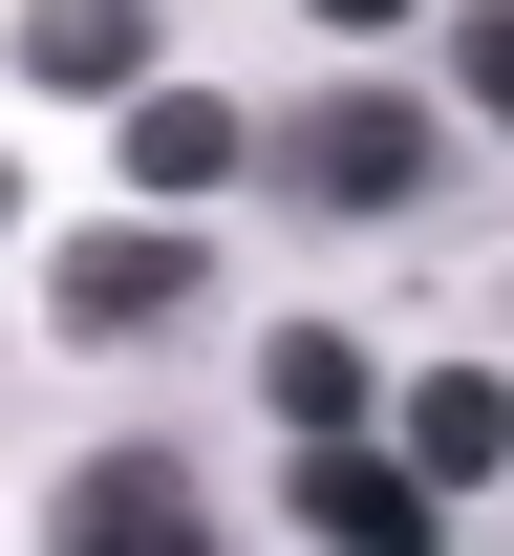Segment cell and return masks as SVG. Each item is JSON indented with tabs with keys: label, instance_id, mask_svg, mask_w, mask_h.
Instances as JSON below:
<instances>
[{
	"label": "cell",
	"instance_id": "1",
	"mask_svg": "<svg viewBox=\"0 0 514 556\" xmlns=\"http://www.w3.org/2000/svg\"><path fill=\"white\" fill-rule=\"evenodd\" d=\"M193 300H215V236H193V214H108V236L43 257V321H65V343H150V321H193Z\"/></svg>",
	"mask_w": 514,
	"mask_h": 556
},
{
	"label": "cell",
	"instance_id": "2",
	"mask_svg": "<svg viewBox=\"0 0 514 556\" xmlns=\"http://www.w3.org/2000/svg\"><path fill=\"white\" fill-rule=\"evenodd\" d=\"M429 172H450V129L408 108V86H322V108L279 129V193H300V214H408Z\"/></svg>",
	"mask_w": 514,
	"mask_h": 556
},
{
	"label": "cell",
	"instance_id": "3",
	"mask_svg": "<svg viewBox=\"0 0 514 556\" xmlns=\"http://www.w3.org/2000/svg\"><path fill=\"white\" fill-rule=\"evenodd\" d=\"M43 556H215V492H193V450H86V471L43 492Z\"/></svg>",
	"mask_w": 514,
	"mask_h": 556
},
{
	"label": "cell",
	"instance_id": "4",
	"mask_svg": "<svg viewBox=\"0 0 514 556\" xmlns=\"http://www.w3.org/2000/svg\"><path fill=\"white\" fill-rule=\"evenodd\" d=\"M300 535L322 556H450V492L408 450H365V428H300Z\"/></svg>",
	"mask_w": 514,
	"mask_h": 556
},
{
	"label": "cell",
	"instance_id": "5",
	"mask_svg": "<svg viewBox=\"0 0 514 556\" xmlns=\"http://www.w3.org/2000/svg\"><path fill=\"white\" fill-rule=\"evenodd\" d=\"M236 150H258V129H236L215 86H172V65H150V86H108V172H129L150 214H193V193L236 172Z\"/></svg>",
	"mask_w": 514,
	"mask_h": 556
},
{
	"label": "cell",
	"instance_id": "6",
	"mask_svg": "<svg viewBox=\"0 0 514 556\" xmlns=\"http://www.w3.org/2000/svg\"><path fill=\"white\" fill-rule=\"evenodd\" d=\"M150 43H172V0H22V86H150Z\"/></svg>",
	"mask_w": 514,
	"mask_h": 556
},
{
	"label": "cell",
	"instance_id": "7",
	"mask_svg": "<svg viewBox=\"0 0 514 556\" xmlns=\"http://www.w3.org/2000/svg\"><path fill=\"white\" fill-rule=\"evenodd\" d=\"M408 471H429V492H493L514 471V386H493V364H429V386H408Z\"/></svg>",
	"mask_w": 514,
	"mask_h": 556
},
{
	"label": "cell",
	"instance_id": "8",
	"mask_svg": "<svg viewBox=\"0 0 514 556\" xmlns=\"http://www.w3.org/2000/svg\"><path fill=\"white\" fill-rule=\"evenodd\" d=\"M258 407H279V428H365V407H386V364L343 343V321H300V343H258Z\"/></svg>",
	"mask_w": 514,
	"mask_h": 556
},
{
	"label": "cell",
	"instance_id": "9",
	"mask_svg": "<svg viewBox=\"0 0 514 556\" xmlns=\"http://www.w3.org/2000/svg\"><path fill=\"white\" fill-rule=\"evenodd\" d=\"M472 108L514 129V0H472Z\"/></svg>",
	"mask_w": 514,
	"mask_h": 556
},
{
	"label": "cell",
	"instance_id": "10",
	"mask_svg": "<svg viewBox=\"0 0 514 556\" xmlns=\"http://www.w3.org/2000/svg\"><path fill=\"white\" fill-rule=\"evenodd\" d=\"M300 22H322V43H386V22H408V0H300Z\"/></svg>",
	"mask_w": 514,
	"mask_h": 556
},
{
	"label": "cell",
	"instance_id": "11",
	"mask_svg": "<svg viewBox=\"0 0 514 556\" xmlns=\"http://www.w3.org/2000/svg\"><path fill=\"white\" fill-rule=\"evenodd\" d=\"M0 214H22V172H0Z\"/></svg>",
	"mask_w": 514,
	"mask_h": 556
}]
</instances>
